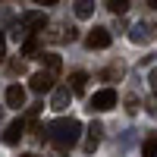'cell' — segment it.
<instances>
[{
	"mask_svg": "<svg viewBox=\"0 0 157 157\" xmlns=\"http://www.w3.org/2000/svg\"><path fill=\"white\" fill-rule=\"evenodd\" d=\"M38 60H41L44 66H47V72H54V75L60 72V57H57V54H41Z\"/></svg>",
	"mask_w": 157,
	"mask_h": 157,
	"instance_id": "13",
	"label": "cell"
},
{
	"mask_svg": "<svg viewBox=\"0 0 157 157\" xmlns=\"http://www.w3.org/2000/svg\"><path fill=\"white\" fill-rule=\"evenodd\" d=\"M113 107H116V91L113 88H101V91H94V98L88 101L91 113H104V110H113Z\"/></svg>",
	"mask_w": 157,
	"mask_h": 157,
	"instance_id": "3",
	"label": "cell"
},
{
	"mask_svg": "<svg viewBox=\"0 0 157 157\" xmlns=\"http://www.w3.org/2000/svg\"><path fill=\"white\" fill-rule=\"evenodd\" d=\"M3 57H6V38H3V32H0V63H3Z\"/></svg>",
	"mask_w": 157,
	"mask_h": 157,
	"instance_id": "19",
	"label": "cell"
},
{
	"mask_svg": "<svg viewBox=\"0 0 157 157\" xmlns=\"http://www.w3.org/2000/svg\"><path fill=\"white\" fill-rule=\"evenodd\" d=\"M154 22H138V25H132V32H129V41L132 44H148L151 38H154Z\"/></svg>",
	"mask_w": 157,
	"mask_h": 157,
	"instance_id": "6",
	"label": "cell"
},
{
	"mask_svg": "<svg viewBox=\"0 0 157 157\" xmlns=\"http://www.w3.org/2000/svg\"><path fill=\"white\" fill-rule=\"evenodd\" d=\"M141 157H157V135H148L141 145Z\"/></svg>",
	"mask_w": 157,
	"mask_h": 157,
	"instance_id": "16",
	"label": "cell"
},
{
	"mask_svg": "<svg viewBox=\"0 0 157 157\" xmlns=\"http://www.w3.org/2000/svg\"><path fill=\"white\" fill-rule=\"evenodd\" d=\"M78 135H82V123L72 120V116H60L57 123L47 126V141H50L60 154H69V148L78 141Z\"/></svg>",
	"mask_w": 157,
	"mask_h": 157,
	"instance_id": "1",
	"label": "cell"
},
{
	"mask_svg": "<svg viewBox=\"0 0 157 157\" xmlns=\"http://www.w3.org/2000/svg\"><path fill=\"white\" fill-rule=\"evenodd\" d=\"M0 120H3V110H0Z\"/></svg>",
	"mask_w": 157,
	"mask_h": 157,
	"instance_id": "23",
	"label": "cell"
},
{
	"mask_svg": "<svg viewBox=\"0 0 157 157\" xmlns=\"http://www.w3.org/2000/svg\"><path fill=\"white\" fill-rule=\"evenodd\" d=\"M85 82H88V72L75 69V72L69 75V91H72V94H82V91H85Z\"/></svg>",
	"mask_w": 157,
	"mask_h": 157,
	"instance_id": "11",
	"label": "cell"
},
{
	"mask_svg": "<svg viewBox=\"0 0 157 157\" xmlns=\"http://www.w3.org/2000/svg\"><path fill=\"white\" fill-rule=\"evenodd\" d=\"M148 113H157V98H151V101H148Z\"/></svg>",
	"mask_w": 157,
	"mask_h": 157,
	"instance_id": "21",
	"label": "cell"
},
{
	"mask_svg": "<svg viewBox=\"0 0 157 157\" xmlns=\"http://www.w3.org/2000/svg\"><path fill=\"white\" fill-rule=\"evenodd\" d=\"M120 75H123V66H110L101 72V78H120Z\"/></svg>",
	"mask_w": 157,
	"mask_h": 157,
	"instance_id": "17",
	"label": "cell"
},
{
	"mask_svg": "<svg viewBox=\"0 0 157 157\" xmlns=\"http://www.w3.org/2000/svg\"><path fill=\"white\" fill-rule=\"evenodd\" d=\"M104 6H107V10L113 13V16H126V10L132 6V3H129V0H107Z\"/></svg>",
	"mask_w": 157,
	"mask_h": 157,
	"instance_id": "12",
	"label": "cell"
},
{
	"mask_svg": "<svg viewBox=\"0 0 157 157\" xmlns=\"http://www.w3.org/2000/svg\"><path fill=\"white\" fill-rule=\"evenodd\" d=\"M29 88L35 91V94L54 91V88H57V75H54V72H47V69H44V72H35V75L29 78Z\"/></svg>",
	"mask_w": 157,
	"mask_h": 157,
	"instance_id": "4",
	"label": "cell"
},
{
	"mask_svg": "<svg viewBox=\"0 0 157 157\" xmlns=\"http://www.w3.org/2000/svg\"><path fill=\"white\" fill-rule=\"evenodd\" d=\"M69 101H72V91H69V85H57V88H54V98H50V107L63 113V110L69 107Z\"/></svg>",
	"mask_w": 157,
	"mask_h": 157,
	"instance_id": "7",
	"label": "cell"
},
{
	"mask_svg": "<svg viewBox=\"0 0 157 157\" xmlns=\"http://www.w3.org/2000/svg\"><path fill=\"white\" fill-rule=\"evenodd\" d=\"M44 25H47V16L41 10H29V13H22V16L16 19V25H13V41H29V38H38L44 32Z\"/></svg>",
	"mask_w": 157,
	"mask_h": 157,
	"instance_id": "2",
	"label": "cell"
},
{
	"mask_svg": "<svg viewBox=\"0 0 157 157\" xmlns=\"http://www.w3.org/2000/svg\"><path fill=\"white\" fill-rule=\"evenodd\" d=\"M126 110H129V113H138V98L129 94V98H126Z\"/></svg>",
	"mask_w": 157,
	"mask_h": 157,
	"instance_id": "18",
	"label": "cell"
},
{
	"mask_svg": "<svg viewBox=\"0 0 157 157\" xmlns=\"http://www.w3.org/2000/svg\"><path fill=\"white\" fill-rule=\"evenodd\" d=\"M10 69H13V72H25V63H22V60H16V63L10 66Z\"/></svg>",
	"mask_w": 157,
	"mask_h": 157,
	"instance_id": "20",
	"label": "cell"
},
{
	"mask_svg": "<svg viewBox=\"0 0 157 157\" xmlns=\"http://www.w3.org/2000/svg\"><path fill=\"white\" fill-rule=\"evenodd\" d=\"M75 6V16L78 19H88L91 13H94V3H91V0H78V3H72Z\"/></svg>",
	"mask_w": 157,
	"mask_h": 157,
	"instance_id": "15",
	"label": "cell"
},
{
	"mask_svg": "<svg viewBox=\"0 0 157 157\" xmlns=\"http://www.w3.org/2000/svg\"><path fill=\"white\" fill-rule=\"evenodd\" d=\"M101 135H104V126L94 120L88 126V138H85V154H94L98 151V145H101Z\"/></svg>",
	"mask_w": 157,
	"mask_h": 157,
	"instance_id": "9",
	"label": "cell"
},
{
	"mask_svg": "<svg viewBox=\"0 0 157 157\" xmlns=\"http://www.w3.org/2000/svg\"><path fill=\"white\" fill-rule=\"evenodd\" d=\"M35 54H41V38H29L22 44V57H35Z\"/></svg>",
	"mask_w": 157,
	"mask_h": 157,
	"instance_id": "14",
	"label": "cell"
},
{
	"mask_svg": "<svg viewBox=\"0 0 157 157\" xmlns=\"http://www.w3.org/2000/svg\"><path fill=\"white\" fill-rule=\"evenodd\" d=\"M19 157H38V154H19Z\"/></svg>",
	"mask_w": 157,
	"mask_h": 157,
	"instance_id": "22",
	"label": "cell"
},
{
	"mask_svg": "<svg viewBox=\"0 0 157 157\" xmlns=\"http://www.w3.org/2000/svg\"><path fill=\"white\" fill-rule=\"evenodd\" d=\"M6 107H25V88L22 85H10L6 88Z\"/></svg>",
	"mask_w": 157,
	"mask_h": 157,
	"instance_id": "10",
	"label": "cell"
},
{
	"mask_svg": "<svg viewBox=\"0 0 157 157\" xmlns=\"http://www.w3.org/2000/svg\"><path fill=\"white\" fill-rule=\"evenodd\" d=\"M85 47H91V50H104V47H110V29L94 25V29L85 35Z\"/></svg>",
	"mask_w": 157,
	"mask_h": 157,
	"instance_id": "5",
	"label": "cell"
},
{
	"mask_svg": "<svg viewBox=\"0 0 157 157\" xmlns=\"http://www.w3.org/2000/svg\"><path fill=\"white\" fill-rule=\"evenodd\" d=\"M25 135V120L19 116V120H13L6 126V132H3V145H19V138Z\"/></svg>",
	"mask_w": 157,
	"mask_h": 157,
	"instance_id": "8",
	"label": "cell"
}]
</instances>
